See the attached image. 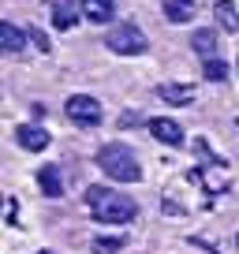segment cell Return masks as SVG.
<instances>
[{"mask_svg":"<svg viewBox=\"0 0 239 254\" xmlns=\"http://www.w3.org/2000/svg\"><path fill=\"white\" fill-rule=\"evenodd\" d=\"M86 209L101 224H131L138 217V206L127 194H120L116 187H90L86 190Z\"/></svg>","mask_w":239,"mask_h":254,"instance_id":"cell-1","label":"cell"},{"mask_svg":"<svg viewBox=\"0 0 239 254\" xmlns=\"http://www.w3.org/2000/svg\"><path fill=\"white\" fill-rule=\"evenodd\" d=\"M97 168L116 183H138L142 180V165H138L135 150H131V146H120V142H109V146L97 150Z\"/></svg>","mask_w":239,"mask_h":254,"instance_id":"cell-2","label":"cell"},{"mask_svg":"<svg viewBox=\"0 0 239 254\" xmlns=\"http://www.w3.org/2000/svg\"><path fill=\"white\" fill-rule=\"evenodd\" d=\"M105 45H109V53H116V56H142L150 41H146V34L138 30L135 23H120V26L109 30Z\"/></svg>","mask_w":239,"mask_h":254,"instance_id":"cell-3","label":"cell"},{"mask_svg":"<svg viewBox=\"0 0 239 254\" xmlns=\"http://www.w3.org/2000/svg\"><path fill=\"white\" fill-rule=\"evenodd\" d=\"M64 112H67V120L71 124H82V127H94V124H101V101L97 97H90V94H75V97H67V105H64Z\"/></svg>","mask_w":239,"mask_h":254,"instance_id":"cell-4","label":"cell"},{"mask_svg":"<svg viewBox=\"0 0 239 254\" xmlns=\"http://www.w3.org/2000/svg\"><path fill=\"white\" fill-rule=\"evenodd\" d=\"M82 15V0H49V19L56 30H71Z\"/></svg>","mask_w":239,"mask_h":254,"instance_id":"cell-5","label":"cell"},{"mask_svg":"<svg viewBox=\"0 0 239 254\" xmlns=\"http://www.w3.org/2000/svg\"><path fill=\"white\" fill-rule=\"evenodd\" d=\"M150 135L153 138H161L165 146H183V127L176 124V120H168V116H150Z\"/></svg>","mask_w":239,"mask_h":254,"instance_id":"cell-6","label":"cell"},{"mask_svg":"<svg viewBox=\"0 0 239 254\" xmlns=\"http://www.w3.org/2000/svg\"><path fill=\"white\" fill-rule=\"evenodd\" d=\"M38 187L45 198H60L64 194V180H60V168L56 165H41L38 168Z\"/></svg>","mask_w":239,"mask_h":254,"instance_id":"cell-7","label":"cell"},{"mask_svg":"<svg viewBox=\"0 0 239 254\" xmlns=\"http://www.w3.org/2000/svg\"><path fill=\"white\" fill-rule=\"evenodd\" d=\"M157 97L168 105H191L194 101V86L191 82H165V86H157Z\"/></svg>","mask_w":239,"mask_h":254,"instance_id":"cell-8","label":"cell"},{"mask_svg":"<svg viewBox=\"0 0 239 254\" xmlns=\"http://www.w3.org/2000/svg\"><path fill=\"white\" fill-rule=\"evenodd\" d=\"M15 138H19V146H23V150H30V153H41L49 146V131H41V127H19L15 131Z\"/></svg>","mask_w":239,"mask_h":254,"instance_id":"cell-9","label":"cell"},{"mask_svg":"<svg viewBox=\"0 0 239 254\" xmlns=\"http://www.w3.org/2000/svg\"><path fill=\"white\" fill-rule=\"evenodd\" d=\"M82 15H86L90 23H112L116 0H82Z\"/></svg>","mask_w":239,"mask_h":254,"instance_id":"cell-10","label":"cell"},{"mask_svg":"<svg viewBox=\"0 0 239 254\" xmlns=\"http://www.w3.org/2000/svg\"><path fill=\"white\" fill-rule=\"evenodd\" d=\"M213 15H217V23H221V30H228V34L239 30V8H236V0H217Z\"/></svg>","mask_w":239,"mask_h":254,"instance_id":"cell-11","label":"cell"},{"mask_svg":"<svg viewBox=\"0 0 239 254\" xmlns=\"http://www.w3.org/2000/svg\"><path fill=\"white\" fill-rule=\"evenodd\" d=\"M165 19L168 23H191L194 19V0H165Z\"/></svg>","mask_w":239,"mask_h":254,"instance_id":"cell-12","label":"cell"},{"mask_svg":"<svg viewBox=\"0 0 239 254\" xmlns=\"http://www.w3.org/2000/svg\"><path fill=\"white\" fill-rule=\"evenodd\" d=\"M23 38H26V34L19 30L15 23H0V45H4V53H19V49L26 45Z\"/></svg>","mask_w":239,"mask_h":254,"instance_id":"cell-13","label":"cell"},{"mask_svg":"<svg viewBox=\"0 0 239 254\" xmlns=\"http://www.w3.org/2000/svg\"><path fill=\"white\" fill-rule=\"evenodd\" d=\"M191 49L202 56V60L217 56V38H213V30H194V34H191Z\"/></svg>","mask_w":239,"mask_h":254,"instance_id":"cell-14","label":"cell"},{"mask_svg":"<svg viewBox=\"0 0 239 254\" xmlns=\"http://www.w3.org/2000/svg\"><path fill=\"white\" fill-rule=\"evenodd\" d=\"M202 75H206L209 82H221V79H228V64L217 60V56H209V60L202 64Z\"/></svg>","mask_w":239,"mask_h":254,"instance_id":"cell-15","label":"cell"},{"mask_svg":"<svg viewBox=\"0 0 239 254\" xmlns=\"http://www.w3.org/2000/svg\"><path fill=\"white\" fill-rule=\"evenodd\" d=\"M94 254H116V251H123V239L120 236H101V239H94Z\"/></svg>","mask_w":239,"mask_h":254,"instance_id":"cell-16","label":"cell"},{"mask_svg":"<svg viewBox=\"0 0 239 254\" xmlns=\"http://www.w3.org/2000/svg\"><path fill=\"white\" fill-rule=\"evenodd\" d=\"M26 38H30L34 45L41 49V53H49V49H53V45H49V38H45V34H41V30H26Z\"/></svg>","mask_w":239,"mask_h":254,"instance_id":"cell-17","label":"cell"},{"mask_svg":"<svg viewBox=\"0 0 239 254\" xmlns=\"http://www.w3.org/2000/svg\"><path fill=\"white\" fill-rule=\"evenodd\" d=\"M236 247H239V236H236Z\"/></svg>","mask_w":239,"mask_h":254,"instance_id":"cell-18","label":"cell"}]
</instances>
